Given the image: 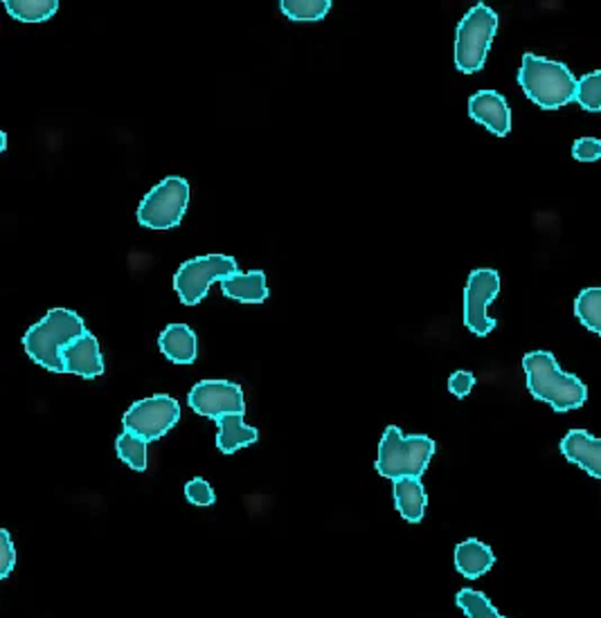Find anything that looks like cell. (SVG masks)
I'll return each instance as SVG.
<instances>
[{
    "label": "cell",
    "mask_w": 601,
    "mask_h": 618,
    "mask_svg": "<svg viewBox=\"0 0 601 618\" xmlns=\"http://www.w3.org/2000/svg\"><path fill=\"white\" fill-rule=\"evenodd\" d=\"M523 369L529 394L540 403H548L554 412L579 410L586 403V385L577 376L563 371L550 351L527 353L523 358Z\"/></svg>",
    "instance_id": "1"
},
{
    "label": "cell",
    "mask_w": 601,
    "mask_h": 618,
    "mask_svg": "<svg viewBox=\"0 0 601 618\" xmlns=\"http://www.w3.org/2000/svg\"><path fill=\"white\" fill-rule=\"evenodd\" d=\"M84 333L86 326L77 313L68 308H52L39 324L29 326L23 335V347L39 366L54 371V374H66L62 353Z\"/></svg>",
    "instance_id": "2"
},
{
    "label": "cell",
    "mask_w": 601,
    "mask_h": 618,
    "mask_svg": "<svg viewBox=\"0 0 601 618\" xmlns=\"http://www.w3.org/2000/svg\"><path fill=\"white\" fill-rule=\"evenodd\" d=\"M519 83L536 106L544 111H557L575 102L579 79L570 73L565 64L527 52L519 70Z\"/></svg>",
    "instance_id": "3"
},
{
    "label": "cell",
    "mask_w": 601,
    "mask_h": 618,
    "mask_svg": "<svg viewBox=\"0 0 601 618\" xmlns=\"http://www.w3.org/2000/svg\"><path fill=\"white\" fill-rule=\"evenodd\" d=\"M435 454V441L431 437L417 435V437H404L397 425H389L379 443V459L376 471L385 479H404L414 477L419 479Z\"/></svg>",
    "instance_id": "4"
},
{
    "label": "cell",
    "mask_w": 601,
    "mask_h": 618,
    "mask_svg": "<svg viewBox=\"0 0 601 618\" xmlns=\"http://www.w3.org/2000/svg\"><path fill=\"white\" fill-rule=\"evenodd\" d=\"M498 29V14L485 3H477L460 21L456 33V66L464 75L485 68L489 46Z\"/></svg>",
    "instance_id": "5"
},
{
    "label": "cell",
    "mask_w": 601,
    "mask_h": 618,
    "mask_svg": "<svg viewBox=\"0 0 601 618\" xmlns=\"http://www.w3.org/2000/svg\"><path fill=\"white\" fill-rule=\"evenodd\" d=\"M190 203V184L186 178L169 176L149 192L138 209V221L152 230H169L183 221Z\"/></svg>",
    "instance_id": "6"
},
{
    "label": "cell",
    "mask_w": 601,
    "mask_h": 618,
    "mask_svg": "<svg viewBox=\"0 0 601 618\" xmlns=\"http://www.w3.org/2000/svg\"><path fill=\"white\" fill-rule=\"evenodd\" d=\"M239 272V266L232 257L223 255H209L190 259L178 268L174 276V288L186 306H196L205 295L213 282H221L223 276Z\"/></svg>",
    "instance_id": "7"
},
{
    "label": "cell",
    "mask_w": 601,
    "mask_h": 618,
    "mask_svg": "<svg viewBox=\"0 0 601 618\" xmlns=\"http://www.w3.org/2000/svg\"><path fill=\"white\" fill-rule=\"evenodd\" d=\"M178 421H180V405L176 398L167 394L138 400V403H133L127 410L123 419L125 429L133 432V435H138L146 443L163 439Z\"/></svg>",
    "instance_id": "8"
},
{
    "label": "cell",
    "mask_w": 601,
    "mask_h": 618,
    "mask_svg": "<svg viewBox=\"0 0 601 618\" xmlns=\"http://www.w3.org/2000/svg\"><path fill=\"white\" fill-rule=\"evenodd\" d=\"M500 293V276L496 270L479 268L469 274L464 288V324L475 335H489L496 329V320L489 318L487 308Z\"/></svg>",
    "instance_id": "9"
},
{
    "label": "cell",
    "mask_w": 601,
    "mask_h": 618,
    "mask_svg": "<svg viewBox=\"0 0 601 618\" xmlns=\"http://www.w3.org/2000/svg\"><path fill=\"white\" fill-rule=\"evenodd\" d=\"M190 408L205 419H219L223 414L246 412L244 391L239 385L228 381H201L190 391Z\"/></svg>",
    "instance_id": "10"
},
{
    "label": "cell",
    "mask_w": 601,
    "mask_h": 618,
    "mask_svg": "<svg viewBox=\"0 0 601 618\" xmlns=\"http://www.w3.org/2000/svg\"><path fill=\"white\" fill-rule=\"evenodd\" d=\"M469 115L498 138H504L512 131V111H509L507 100L496 90L475 92L469 100Z\"/></svg>",
    "instance_id": "11"
},
{
    "label": "cell",
    "mask_w": 601,
    "mask_h": 618,
    "mask_svg": "<svg viewBox=\"0 0 601 618\" xmlns=\"http://www.w3.org/2000/svg\"><path fill=\"white\" fill-rule=\"evenodd\" d=\"M62 360H64L66 374H75V376H81L86 381L98 378L104 374V360H102L100 343L90 331L79 335L75 343H71L64 349Z\"/></svg>",
    "instance_id": "12"
},
{
    "label": "cell",
    "mask_w": 601,
    "mask_h": 618,
    "mask_svg": "<svg viewBox=\"0 0 601 618\" xmlns=\"http://www.w3.org/2000/svg\"><path fill=\"white\" fill-rule=\"evenodd\" d=\"M561 452L590 477L601 479V439H594L586 429H570L561 441Z\"/></svg>",
    "instance_id": "13"
},
{
    "label": "cell",
    "mask_w": 601,
    "mask_h": 618,
    "mask_svg": "<svg viewBox=\"0 0 601 618\" xmlns=\"http://www.w3.org/2000/svg\"><path fill=\"white\" fill-rule=\"evenodd\" d=\"M158 347L169 362L192 364L199 353V339L188 324H169L158 339Z\"/></svg>",
    "instance_id": "14"
},
{
    "label": "cell",
    "mask_w": 601,
    "mask_h": 618,
    "mask_svg": "<svg viewBox=\"0 0 601 618\" xmlns=\"http://www.w3.org/2000/svg\"><path fill=\"white\" fill-rule=\"evenodd\" d=\"M221 291L226 297L236 299L242 304H261L268 297V284H266V274L261 270H253V272H234L223 276L219 282Z\"/></svg>",
    "instance_id": "15"
},
{
    "label": "cell",
    "mask_w": 601,
    "mask_h": 618,
    "mask_svg": "<svg viewBox=\"0 0 601 618\" xmlns=\"http://www.w3.org/2000/svg\"><path fill=\"white\" fill-rule=\"evenodd\" d=\"M496 563V555L491 546L479 540H464L462 544L456 546V569L466 578L475 580L479 576H485Z\"/></svg>",
    "instance_id": "16"
},
{
    "label": "cell",
    "mask_w": 601,
    "mask_h": 618,
    "mask_svg": "<svg viewBox=\"0 0 601 618\" xmlns=\"http://www.w3.org/2000/svg\"><path fill=\"white\" fill-rule=\"evenodd\" d=\"M217 448L223 454H234L251 443L257 441L259 432L244 423L242 414H223L217 419Z\"/></svg>",
    "instance_id": "17"
},
{
    "label": "cell",
    "mask_w": 601,
    "mask_h": 618,
    "mask_svg": "<svg viewBox=\"0 0 601 618\" xmlns=\"http://www.w3.org/2000/svg\"><path fill=\"white\" fill-rule=\"evenodd\" d=\"M393 492H395V504H397V511L401 513V517L410 524L422 522V517L426 513V504H429L422 481L414 479V477L397 479Z\"/></svg>",
    "instance_id": "18"
},
{
    "label": "cell",
    "mask_w": 601,
    "mask_h": 618,
    "mask_svg": "<svg viewBox=\"0 0 601 618\" xmlns=\"http://www.w3.org/2000/svg\"><path fill=\"white\" fill-rule=\"evenodd\" d=\"M5 10L21 23H43L56 14V0H5Z\"/></svg>",
    "instance_id": "19"
},
{
    "label": "cell",
    "mask_w": 601,
    "mask_h": 618,
    "mask_svg": "<svg viewBox=\"0 0 601 618\" xmlns=\"http://www.w3.org/2000/svg\"><path fill=\"white\" fill-rule=\"evenodd\" d=\"M577 320L592 333L601 335V288H586L575 299Z\"/></svg>",
    "instance_id": "20"
},
{
    "label": "cell",
    "mask_w": 601,
    "mask_h": 618,
    "mask_svg": "<svg viewBox=\"0 0 601 618\" xmlns=\"http://www.w3.org/2000/svg\"><path fill=\"white\" fill-rule=\"evenodd\" d=\"M115 448H117V456L123 459L129 468L138 471V473H144L146 471V441L140 439L138 435H133V432H123V435L117 437L115 441Z\"/></svg>",
    "instance_id": "21"
},
{
    "label": "cell",
    "mask_w": 601,
    "mask_h": 618,
    "mask_svg": "<svg viewBox=\"0 0 601 618\" xmlns=\"http://www.w3.org/2000/svg\"><path fill=\"white\" fill-rule=\"evenodd\" d=\"M282 14L291 21L297 23H311L320 21L327 16V12L332 10L329 0H282Z\"/></svg>",
    "instance_id": "22"
},
{
    "label": "cell",
    "mask_w": 601,
    "mask_h": 618,
    "mask_svg": "<svg viewBox=\"0 0 601 618\" xmlns=\"http://www.w3.org/2000/svg\"><path fill=\"white\" fill-rule=\"evenodd\" d=\"M456 603L460 605V609L466 614V618H507L502 616L491 601L483 594V592H475V590H462L456 598Z\"/></svg>",
    "instance_id": "23"
},
{
    "label": "cell",
    "mask_w": 601,
    "mask_h": 618,
    "mask_svg": "<svg viewBox=\"0 0 601 618\" xmlns=\"http://www.w3.org/2000/svg\"><path fill=\"white\" fill-rule=\"evenodd\" d=\"M575 102L588 113L601 111V70L590 73V75L579 79Z\"/></svg>",
    "instance_id": "24"
},
{
    "label": "cell",
    "mask_w": 601,
    "mask_h": 618,
    "mask_svg": "<svg viewBox=\"0 0 601 618\" xmlns=\"http://www.w3.org/2000/svg\"><path fill=\"white\" fill-rule=\"evenodd\" d=\"M186 498H188L194 506H213V504L217 502L215 488L209 486L205 479H201V477L188 481V486H186Z\"/></svg>",
    "instance_id": "25"
},
{
    "label": "cell",
    "mask_w": 601,
    "mask_h": 618,
    "mask_svg": "<svg viewBox=\"0 0 601 618\" xmlns=\"http://www.w3.org/2000/svg\"><path fill=\"white\" fill-rule=\"evenodd\" d=\"M16 546L8 531H0V578H8L16 567Z\"/></svg>",
    "instance_id": "26"
},
{
    "label": "cell",
    "mask_w": 601,
    "mask_h": 618,
    "mask_svg": "<svg viewBox=\"0 0 601 618\" xmlns=\"http://www.w3.org/2000/svg\"><path fill=\"white\" fill-rule=\"evenodd\" d=\"M573 156L579 163H594L601 158V140L597 138H579L573 146Z\"/></svg>",
    "instance_id": "27"
},
{
    "label": "cell",
    "mask_w": 601,
    "mask_h": 618,
    "mask_svg": "<svg viewBox=\"0 0 601 618\" xmlns=\"http://www.w3.org/2000/svg\"><path fill=\"white\" fill-rule=\"evenodd\" d=\"M473 385H475V376L471 374V371H456V374L448 378V391L458 398L469 396Z\"/></svg>",
    "instance_id": "28"
}]
</instances>
